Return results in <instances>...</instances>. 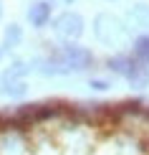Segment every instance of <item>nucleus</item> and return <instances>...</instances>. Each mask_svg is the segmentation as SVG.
Masks as SVG:
<instances>
[{
    "mask_svg": "<svg viewBox=\"0 0 149 155\" xmlns=\"http://www.w3.org/2000/svg\"><path fill=\"white\" fill-rule=\"evenodd\" d=\"M53 59L61 64L63 69L71 74V71H83L94 64V54L83 46H76V43H66L58 51H53Z\"/></svg>",
    "mask_w": 149,
    "mask_h": 155,
    "instance_id": "nucleus-1",
    "label": "nucleus"
},
{
    "mask_svg": "<svg viewBox=\"0 0 149 155\" xmlns=\"http://www.w3.org/2000/svg\"><path fill=\"white\" fill-rule=\"evenodd\" d=\"M94 33L99 41L104 43H119L121 38H124V25H121L119 18L109 15V13H101V15H96V23H94Z\"/></svg>",
    "mask_w": 149,
    "mask_h": 155,
    "instance_id": "nucleus-2",
    "label": "nucleus"
},
{
    "mask_svg": "<svg viewBox=\"0 0 149 155\" xmlns=\"http://www.w3.org/2000/svg\"><path fill=\"white\" fill-rule=\"evenodd\" d=\"M53 28L56 33L66 41H76L81 33H83V18L79 13H61V15L53 21Z\"/></svg>",
    "mask_w": 149,
    "mask_h": 155,
    "instance_id": "nucleus-3",
    "label": "nucleus"
},
{
    "mask_svg": "<svg viewBox=\"0 0 149 155\" xmlns=\"http://www.w3.org/2000/svg\"><path fill=\"white\" fill-rule=\"evenodd\" d=\"M28 21L36 25V28H43L48 21H51V3H33L28 8Z\"/></svg>",
    "mask_w": 149,
    "mask_h": 155,
    "instance_id": "nucleus-4",
    "label": "nucleus"
},
{
    "mask_svg": "<svg viewBox=\"0 0 149 155\" xmlns=\"http://www.w3.org/2000/svg\"><path fill=\"white\" fill-rule=\"evenodd\" d=\"M134 56H126V54H121V56H111V59L106 61V66H109V71H114V74H119V76H124L126 79V74L132 71V66H134Z\"/></svg>",
    "mask_w": 149,
    "mask_h": 155,
    "instance_id": "nucleus-5",
    "label": "nucleus"
},
{
    "mask_svg": "<svg viewBox=\"0 0 149 155\" xmlns=\"http://www.w3.org/2000/svg\"><path fill=\"white\" fill-rule=\"evenodd\" d=\"M126 79H129V84H132L134 89H144L147 84H149L147 66H144V64H139V61H134V66H132V71L126 74Z\"/></svg>",
    "mask_w": 149,
    "mask_h": 155,
    "instance_id": "nucleus-6",
    "label": "nucleus"
},
{
    "mask_svg": "<svg viewBox=\"0 0 149 155\" xmlns=\"http://www.w3.org/2000/svg\"><path fill=\"white\" fill-rule=\"evenodd\" d=\"M25 81L23 79H0V92H3L5 97H23L25 94Z\"/></svg>",
    "mask_w": 149,
    "mask_h": 155,
    "instance_id": "nucleus-7",
    "label": "nucleus"
},
{
    "mask_svg": "<svg viewBox=\"0 0 149 155\" xmlns=\"http://www.w3.org/2000/svg\"><path fill=\"white\" fill-rule=\"evenodd\" d=\"M134 59H137L139 64H149V33L139 36L137 41H134Z\"/></svg>",
    "mask_w": 149,
    "mask_h": 155,
    "instance_id": "nucleus-8",
    "label": "nucleus"
},
{
    "mask_svg": "<svg viewBox=\"0 0 149 155\" xmlns=\"http://www.w3.org/2000/svg\"><path fill=\"white\" fill-rule=\"evenodd\" d=\"M28 71H30V66H28L25 61H13L10 66L0 74V79H13V81H15V79H23Z\"/></svg>",
    "mask_w": 149,
    "mask_h": 155,
    "instance_id": "nucleus-9",
    "label": "nucleus"
},
{
    "mask_svg": "<svg viewBox=\"0 0 149 155\" xmlns=\"http://www.w3.org/2000/svg\"><path fill=\"white\" fill-rule=\"evenodd\" d=\"M20 41H23V31H20V25L10 23L8 28H5V36H3V48H13V46H18Z\"/></svg>",
    "mask_w": 149,
    "mask_h": 155,
    "instance_id": "nucleus-10",
    "label": "nucleus"
},
{
    "mask_svg": "<svg viewBox=\"0 0 149 155\" xmlns=\"http://www.w3.org/2000/svg\"><path fill=\"white\" fill-rule=\"evenodd\" d=\"M132 18L137 21V25H144V28H149V5L139 3L132 8Z\"/></svg>",
    "mask_w": 149,
    "mask_h": 155,
    "instance_id": "nucleus-11",
    "label": "nucleus"
},
{
    "mask_svg": "<svg viewBox=\"0 0 149 155\" xmlns=\"http://www.w3.org/2000/svg\"><path fill=\"white\" fill-rule=\"evenodd\" d=\"M91 87H94V89H109V84L104 81V79H94V81H91Z\"/></svg>",
    "mask_w": 149,
    "mask_h": 155,
    "instance_id": "nucleus-12",
    "label": "nucleus"
},
{
    "mask_svg": "<svg viewBox=\"0 0 149 155\" xmlns=\"http://www.w3.org/2000/svg\"><path fill=\"white\" fill-rule=\"evenodd\" d=\"M53 3H63V5H68V3H71V0H53Z\"/></svg>",
    "mask_w": 149,
    "mask_h": 155,
    "instance_id": "nucleus-13",
    "label": "nucleus"
},
{
    "mask_svg": "<svg viewBox=\"0 0 149 155\" xmlns=\"http://www.w3.org/2000/svg\"><path fill=\"white\" fill-rule=\"evenodd\" d=\"M0 18H3V3H0Z\"/></svg>",
    "mask_w": 149,
    "mask_h": 155,
    "instance_id": "nucleus-14",
    "label": "nucleus"
}]
</instances>
